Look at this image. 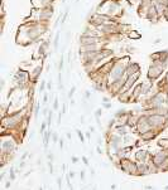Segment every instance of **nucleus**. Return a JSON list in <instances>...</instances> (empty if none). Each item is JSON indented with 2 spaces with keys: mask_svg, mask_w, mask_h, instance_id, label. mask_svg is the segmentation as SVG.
<instances>
[{
  "mask_svg": "<svg viewBox=\"0 0 168 190\" xmlns=\"http://www.w3.org/2000/svg\"><path fill=\"white\" fill-rule=\"evenodd\" d=\"M75 91H76V86H73V87L70 89V92H68V97H70V98H72V96L75 94Z\"/></svg>",
  "mask_w": 168,
  "mask_h": 190,
  "instance_id": "12",
  "label": "nucleus"
},
{
  "mask_svg": "<svg viewBox=\"0 0 168 190\" xmlns=\"http://www.w3.org/2000/svg\"><path fill=\"white\" fill-rule=\"evenodd\" d=\"M30 78H32V77H30V74L27 71L19 69L17 73L14 74V82H15V85H17L18 88H24L28 85Z\"/></svg>",
  "mask_w": 168,
  "mask_h": 190,
  "instance_id": "3",
  "label": "nucleus"
},
{
  "mask_svg": "<svg viewBox=\"0 0 168 190\" xmlns=\"http://www.w3.org/2000/svg\"><path fill=\"white\" fill-rule=\"evenodd\" d=\"M90 96H91L90 91H85V97H86V98H90Z\"/></svg>",
  "mask_w": 168,
  "mask_h": 190,
  "instance_id": "18",
  "label": "nucleus"
},
{
  "mask_svg": "<svg viewBox=\"0 0 168 190\" xmlns=\"http://www.w3.org/2000/svg\"><path fill=\"white\" fill-rule=\"evenodd\" d=\"M102 43V38L99 35H85L82 34L80 37V44L86 45V44H99Z\"/></svg>",
  "mask_w": 168,
  "mask_h": 190,
  "instance_id": "4",
  "label": "nucleus"
},
{
  "mask_svg": "<svg viewBox=\"0 0 168 190\" xmlns=\"http://www.w3.org/2000/svg\"><path fill=\"white\" fill-rule=\"evenodd\" d=\"M47 100H48V94H47V93H44V97H43V103L47 102Z\"/></svg>",
  "mask_w": 168,
  "mask_h": 190,
  "instance_id": "17",
  "label": "nucleus"
},
{
  "mask_svg": "<svg viewBox=\"0 0 168 190\" xmlns=\"http://www.w3.org/2000/svg\"><path fill=\"white\" fill-rule=\"evenodd\" d=\"M164 82H166V85H168V72H167V74H166V80H164Z\"/></svg>",
  "mask_w": 168,
  "mask_h": 190,
  "instance_id": "21",
  "label": "nucleus"
},
{
  "mask_svg": "<svg viewBox=\"0 0 168 190\" xmlns=\"http://www.w3.org/2000/svg\"><path fill=\"white\" fill-rule=\"evenodd\" d=\"M10 185H11V183H10V181H8V183H6V184H5V188H6V189H8V188H9V186H10Z\"/></svg>",
  "mask_w": 168,
  "mask_h": 190,
  "instance_id": "23",
  "label": "nucleus"
},
{
  "mask_svg": "<svg viewBox=\"0 0 168 190\" xmlns=\"http://www.w3.org/2000/svg\"><path fill=\"white\" fill-rule=\"evenodd\" d=\"M135 157H136V160H138V161L145 163L147 157H148V154H147V151H138V152H136V155H135Z\"/></svg>",
  "mask_w": 168,
  "mask_h": 190,
  "instance_id": "6",
  "label": "nucleus"
},
{
  "mask_svg": "<svg viewBox=\"0 0 168 190\" xmlns=\"http://www.w3.org/2000/svg\"><path fill=\"white\" fill-rule=\"evenodd\" d=\"M101 114H102V109H101V108H97V109H96V112H95V116H96V118H100Z\"/></svg>",
  "mask_w": 168,
  "mask_h": 190,
  "instance_id": "15",
  "label": "nucleus"
},
{
  "mask_svg": "<svg viewBox=\"0 0 168 190\" xmlns=\"http://www.w3.org/2000/svg\"><path fill=\"white\" fill-rule=\"evenodd\" d=\"M57 183H58V186H61V178H57Z\"/></svg>",
  "mask_w": 168,
  "mask_h": 190,
  "instance_id": "25",
  "label": "nucleus"
},
{
  "mask_svg": "<svg viewBox=\"0 0 168 190\" xmlns=\"http://www.w3.org/2000/svg\"><path fill=\"white\" fill-rule=\"evenodd\" d=\"M53 141H57V135H56V134L53 135Z\"/></svg>",
  "mask_w": 168,
  "mask_h": 190,
  "instance_id": "29",
  "label": "nucleus"
},
{
  "mask_svg": "<svg viewBox=\"0 0 168 190\" xmlns=\"http://www.w3.org/2000/svg\"><path fill=\"white\" fill-rule=\"evenodd\" d=\"M59 35H61V30H59V31H57V34H56V37H54V42H53V48H54V51H57V49H58V44H59Z\"/></svg>",
  "mask_w": 168,
  "mask_h": 190,
  "instance_id": "8",
  "label": "nucleus"
},
{
  "mask_svg": "<svg viewBox=\"0 0 168 190\" xmlns=\"http://www.w3.org/2000/svg\"><path fill=\"white\" fill-rule=\"evenodd\" d=\"M96 150H97V152H99V154H101V149H100V147H99V146H97V147H96Z\"/></svg>",
  "mask_w": 168,
  "mask_h": 190,
  "instance_id": "30",
  "label": "nucleus"
},
{
  "mask_svg": "<svg viewBox=\"0 0 168 190\" xmlns=\"http://www.w3.org/2000/svg\"><path fill=\"white\" fill-rule=\"evenodd\" d=\"M81 178L85 179V171H81Z\"/></svg>",
  "mask_w": 168,
  "mask_h": 190,
  "instance_id": "26",
  "label": "nucleus"
},
{
  "mask_svg": "<svg viewBox=\"0 0 168 190\" xmlns=\"http://www.w3.org/2000/svg\"><path fill=\"white\" fill-rule=\"evenodd\" d=\"M44 87H45V82L43 81V82L41 83V91H43V89H44Z\"/></svg>",
  "mask_w": 168,
  "mask_h": 190,
  "instance_id": "19",
  "label": "nucleus"
},
{
  "mask_svg": "<svg viewBox=\"0 0 168 190\" xmlns=\"http://www.w3.org/2000/svg\"><path fill=\"white\" fill-rule=\"evenodd\" d=\"M41 71H42V64L41 66H38L33 72H30V77L33 78V80H37L38 78V76H39V73H41Z\"/></svg>",
  "mask_w": 168,
  "mask_h": 190,
  "instance_id": "7",
  "label": "nucleus"
},
{
  "mask_svg": "<svg viewBox=\"0 0 168 190\" xmlns=\"http://www.w3.org/2000/svg\"><path fill=\"white\" fill-rule=\"evenodd\" d=\"M65 2H66V0H62V3H65Z\"/></svg>",
  "mask_w": 168,
  "mask_h": 190,
  "instance_id": "31",
  "label": "nucleus"
},
{
  "mask_svg": "<svg viewBox=\"0 0 168 190\" xmlns=\"http://www.w3.org/2000/svg\"><path fill=\"white\" fill-rule=\"evenodd\" d=\"M39 107H41V103H39V102H37V105H36V109H34V115H36V117L38 116V112H39Z\"/></svg>",
  "mask_w": 168,
  "mask_h": 190,
  "instance_id": "13",
  "label": "nucleus"
},
{
  "mask_svg": "<svg viewBox=\"0 0 168 190\" xmlns=\"http://www.w3.org/2000/svg\"><path fill=\"white\" fill-rule=\"evenodd\" d=\"M53 108H54V109H57V108H58V98H56V100H54V103H53Z\"/></svg>",
  "mask_w": 168,
  "mask_h": 190,
  "instance_id": "16",
  "label": "nucleus"
},
{
  "mask_svg": "<svg viewBox=\"0 0 168 190\" xmlns=\"http://www.w3.org/2000/svg\"><path fill=\"white\" fill-rule=\"evenodd\" d=\"M76 132H77V136H79V138L81 140V142H84V134H82L80 130H76Z\"/></svg>",
  "mask_w": 168,
  "mask_h": 190,
  "instance_id": "14",
  "label": "nucleus"
},
{
  "mask_svg": "<svg viewBox=\"0 0 168 190\" xmlns=\"http://www.w3.org/2000/svg\"><path fill=\"white\" fill-rule=\"evenodd\" d=\"M82 160H84V163H85L86 165H88V161H87V159H86V157H82Z\"/></svg>",
  "mask_w": 168,
  "mask_h": 190,
  "instance_id": "22",
  "label": "nucleus"
},
{
  "mask_svg": "<svg viewBox=\"0 0 168 190\" xmlns=\"http://www.w3.org/2000/svg\"><path fill=\"white\" fill-rule=\"evenodd\" d=\"M86 137H87V138H90V137H91V135H90V132H86Z\"/></svg>",
  "mask_w": 168,
  "mask_h": 190,
  "instance_id": "28",
  "label": "nucleus"
},
{
  "mask_svg": "<svg viewBox=\"0 0 168 190\" xmlns=\"http://www.w3.org/2000/svg\"><path fill=\"white\" fill-rule=\"evenodd\" d=\"M63 59H65V57H63V56H61L59 64H58V72H62V69H63Z\"/></svg>",
  "mask_w": 168,
  "mask_h": 190,
  "instance_id": "10",
  "label": "nucleus"
},
{
  "mask_svg": "<svg viewBox=\"0 0 168 190\" xmlns=\"http://www.w3.org/2000/svg\"><path fill=\"white\" fill-rule=\"evenodd\" d=\"M129 38H131V39H139L140 38V34L136 33V30H133L131 33H129Z\"/></svg>",
  "mask_w": 168,
  "mask_h": 190,
  "instance_id": "9",
  "label": "nucleus"
},
{
  "mask_svg": "<svg viewBox=\"0 0 168 190\" xmlns=\"http://www.w3.org/2000/svg\"><path fill=\"white\" fill-rule=\"evenodd\" d=\"M14 142L13 141H3L2 144V150L3 154H10L11 151H14Z\"/></svg>",
  "mask_w": 168,
  "mask_h": 190,
  "instance_id": "5",
  "label": "nucleus"
},
{
  "mask_svg": "<svg viewBox=\"0 0 168 190\" xmlns=\"http://www.w3.org/2000/svg\"><path fill=\"white\" fill-rule=\"evenodd\" d=\"M166 64H167V63H164V62L154 60L153 64L149 67V71H148V77H149V80L154 81V80H157L159 76H162V73H163V71H164V68H166Z\"/></svg>",
  "mask_w": 168,
  "mask_h": 190,
  "instance_id": "2",
  "label": "nucleus"
},
{
  "mask_svg": "<svg viewBox=\"0 0 168 190\" xmlns=\"http://www.w3.org/2000/svg\"><path fill=\"white\" fill-rule=\"evenodd\" d=\"M70 176H71V178H75V172H73V171L70 172Z\"/></svg>",
  "mask_w": 168,
  "mask_h": 190,
  "instance_id": "24",
  "label": "nucleus"
},
{
  "mask_svg": "<svg viewBox=\"0 0 168 190\" xmlns=\"http://www.w3.org/2000/svg\"><path fill=\"white\" fill-rule=\"evenodd\" d=\"M120 10V5L118 2H114V0H108V2H104L102 4L99 5L97 8V13L108 15V17H115V15L119 13Z\"/></svg>",
  "mask_w": 168,
  "mask_h": 190,
  "instance_id": "1",
  "label": "nucleus"
},
{
  "mask_svg": "<svg viewBox=\"0 0 168 190\" xmlns=\"http://www.w3.org/2000/svg\"><path fill=\"white\" fill-rule=\"evenodd\" d=\"M58 142H59V147H61V149H62V147H63V141H62V140H59Z\"/></svg>",
  "mask_w": 168,
  "mask_h": 190,
  "instance_id": "20",
  "label": "nucleus"
},
{
  "mask_svg": "<svg viewBox=\"0 0 168 190\" xmlns=\"http://www.w3.org/2000/svg\"><path fill=\"white\" fill-rule=\"evenodd\" d=\"M47 87H48V89H51L52 88V83H47Z\"/></svg>",
  "mask_w": 168,
  "mask_h": 190,
  "instance_id": "27",
  "label": "nucleus"
},
{
  "mask_svg": "<svg viewBox=\"0 0 168 190\" xmlns=\"http://www.w3.org/2000/svg\"><path fill=\"white\" fill-rule=\"evenodd\" d=\"M118 134L119 135H125L127 134V127H125V126H123V127H119L118 129Z\"/></svg>",
  "mask_w": 168,
  "mask_h": 190,
  "instance_id": "11",
  "label": "nucleus"
}]
</instances>
